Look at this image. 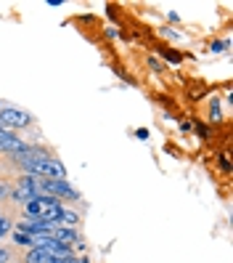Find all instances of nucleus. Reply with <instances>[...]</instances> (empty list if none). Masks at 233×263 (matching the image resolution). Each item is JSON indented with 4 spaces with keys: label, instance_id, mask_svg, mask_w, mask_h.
<instances>
[{
    "label": "nucleus",
    "instance_id": "f257e3e1",
    "mask_svg": "<svg viewBox=\"0 0 233 263\" xmlns=\"http://www.w3.org/2000/svg\"><path fill=\"white\" fill-rule=\"evenodd\" d=\"M0 125L3 128H27L32 125V115L11 104H0Z\"/></svg>",
    "mask_w": 233,
    "mask_h": 263
},
{
    "label": "nucleus",
    "instance_id": "f03ea898",
    "mask_svg": "<svg viewBox=\"0 0 233 263\" xmlns=\"http://www.w3.org/2000/svg\"><path fill=\"white\" fill-rule=\"evenodd\" d=\"M27 146H29V144L24 141V138L13 136V133H8V130L0 133V152H6V154H19V152H24Z\"/></svg>",
    "mask_w": 233,
    "mask_h": 263
},
{
    "label": "nucleus",
    "instance_id": "7ed1b4c3",
    "mask_svg": "<svg viewBox=\"0 0 233 263\" xmlns=\"http://www.w3.org/2000/svg\"><path fill=\"white\" fill-rule=\"evenodd\" d=\"M51 229H53V226L43 223L40 218H22V221L16 223V231H24V234H29V237H37V234H51Z\"/></svg>",
    "mask_w": 233,
    "mask_h": 263
},
{
    "label": "nucleus",
    "instance_id": "20e7f679",
    "mask_svg": "<svg viewBox=\"0 0 233 263\" xmlns=\"http://www.w3.org/2000/svg\"><path fill=\"white\" fill-rule=\"evenodd\" d=\"M51 237H53L56 242H61V245H69V247L82 239L80 231L72 229V226H53V229H51Z\"/></svg>",
    "mask_w": 233,
    "mask_h": 263
},
{
    "label": "nucleus",
    "instance_id": "39448f33",
    "mask_svg": "<svg viewBox=\"0 0 233 263\" xmlns=\"http://www.w3.org/2000/svg\"><path fill=\"white\" fill-rule=\"evenodd\" d=\"M53 255L48 250H40V247H32L27 255H24V263H51Z\"/></svg>",
    "mask_w": 233,
    "mask_h": 263
},
{
    "label": "nucleus",
    "instance_id": "423d86ee",
    "mask_svg": "<svg viewBox=\"0 0 233 263\" xmlns=\"http://www.w3.org/2000/svg\"><path fill=\"white\" fill-rule=\"evenodd\" d=\"M157 53L167 61V64H173V67H178L180 61H183V53H180V51H175V48H157Z\"/></svg>",
    "mask_w": 233,
    "mask_h": 263
},
{
    "label": "nucleus",
    "instance_id": "0eeeda50",
    "mask_svg": "<svg viewBox=\"0 0 233 263\" xmlns=\"http://www.w3.org/2000/svg\"><path fill=\"white\" fill-rule=\"evenodd\" d=\"M58 223L61 226H77V223H80V215H77L74 210H69V208H64V210H61V218H58Z\"/></svg>",
    "mask_w": 233,
    "mask_h": 263
},
{
    "label": "nucleus",
    "instance_id": "6e6552de",
    "mask_svg": "<svg viewBox=\"0 0 233 263\" xmlns=\"http://www.w3.org/2000/svg\"><path fill=\"white\" fill-rule=\"evenodd\" d=\"M223 120V112H220V99H212L209 101V122H220Z\"/></svg>",
    "mask_w": 233,
    "mask_h": 263
},
{
    "label": "nucleus",
    "instance_id": "1a4fd4ad",
    "mask_svg": "<svg viewBox=\"0 0 233 263\" xmlns=\"http://www.w3.org/2000/svg\"><path fill=\"white\" fill-rule=\"evenodd\" d=\"M13 242H16V245H27V247H32V237H29V234H24V231H13Z\"/></svg>",
    "mask_w": 233,
    "mask_h": 263
},
{
    "label": "nucleus",
    "instance_id": "9d476101",
    "mask_svg": "<svg viewBox=\"0 0 233 263\" xmlns=\"http://www.w3.org/2000/svg\"><path fill=\"white\" fill-rule=\"evenodd\" d=\"M217 165H220L223 173H230V154H228V152H223L220 157H217Z\"/></svg>",
    "mask_w": 233,
    "mask_h": 263
},
{
    "label": "nucleus",
    "instance_id": "9b49d317",
    "mask_svg": "<svg viewBox=\"0 0 233 263\" xmlns=\"http://www.w3.org/2000/svg\"><path fill=\"white\" fill-rule=\"evenodd\" d=\"M228 48H230V43H228V40H215V43L209 45V51H212V53H220V51H228Z\"/></svg>",
    "mask_w": 233,
    "mask_h": 263
},
{
    "label": "nucleus",
    "instance_id": "f8f14e48",
    "mask_svg": "<svg viewBox=\"0 0 233 263\" xmlns=\"http://www.w3.org/2000/svg\"><path fill=\"white\" fill-rule=\"evenodd\" d=\"M159 35L167 37V40H178V37H180V32H178V29H173V27H162V29H159Z\"/></svg>",
    "mask_w": 233,
    "mask_h": 263
},
{
    "label": "nucleus",
    "instance_id": "ddd939ff",
    "mask_svg": "<svg viewBox=\"0 0 233 263\" xmlns=\"http://www.w3.org/2000/svg\"><path fill=\"white\" fill-rule=\"evenodd\" d=\"M196 133H199V138H204V141H207V138H209V128L204 125V122H194V125H191Z\"/></svg>",
    "mask_w": 233,
    "mask_h": 263
},
{
    "label": "nucleus",
    "instance_id": "4468645a",
    "mask_svg": "<svg viewBox=\"0 0 233 263\" xmlns=\"http://www.w3.org/2000/svg\"><path fill=\"white\" fill-rule=\"evenodd\" d=\"M8 231H11V221L6 218V215H0V239H3Z\"/></svg>",
    "mask_w": 233,
    "mask_h": 263
},
{
    "label": "nucleus",
    "instance_id": "2eb2a0df",
    "mask_svg": "<svg viewBox=\"0 0 233 263\" xmlns=\"http://www.w3.org/2000/svg\"><path fill=\"white\" fill-rule=\"evenodd\" d=\"M149 67H151L154 72H159V74L164 72V64H159V61H157V59H154V56H149Z\"/></svg>",
    "mask_w": 233,
    "mask_h": 263
},
{
    "label": "nucleus",
    "instance_id": "dca6fc26",
    "mask_svg": "<svg viewBox=\"0 0 233 263\" xmlns=\"http://www.w3.org/2000/svg\"><path fill=\"white\" fill-rule=\"evenodd\" d=\"M8 194H11V186H8L6 181H0V199H6Z\"/></svg>",
    "mask_w": 233,
    "mask_h": 263
},
{
    "label": "nucleus",
    "instance_id": "f3484780",
    "mask_svg": "<svg viewBox=\"0 0 233 263\" xmlns=\"http://www.w3.org/2000/svg\"><path fill=\"white\" fill-rule=\"evenodd\" d=\"M11 260V250H6V247H0V263H8Z\"/></svg>",
    "mask_w": 233,
    "mask_h": 263
},
{
    "label": "nucleus",
    "instance_id": "a211bd4d",
    "mask_svg": "<svg viewBox=\"0 0 233 263\" xmlns=\"http://www.w3.org/2000/svg\"><path fill=\"white\" fill-rule=\"evenodd\" d=\"M135 138H141V141H146V138H149V130H146V128H138V130H135Z\"/></svg>",
    "mask_w": 233,
    "mask_h": 263
},
{
    "label": "nucleus",
    "instance_id": "6ab92c4d",
    "mask_svg": "<svg viewBox=\"0 0 233 263\" xmlns=\"http://www.w3.org/2000/svg\"><path fill=\"white\" fill-rule=\"evenodd\" d=\"M167 19H170V22H173V24H178V22H180V16H178V13H175V11H167Z\"/></svg>",
    "mask_w": 233,
    "mask_h": 263
},
{
    "label": "nucleus",
    "instance_id": "aec40b11",
    "mask_svg": "<svg viewBox=\"0 0 233 263\" xmlns=\"http://www.w3.org/2000/svg\"><path fill=\"white\" fill-rule=\"evenodd\" d=\"M106 35H109V37H119V29H117V27H109Z\"/></svg>",
    "mask_w": 233,
    "mask_h": 263
},
{
    "label": "nucleus",
    "instance_id": "412c9836",
    "mask_svg": "<svg viewBox=\"0 0 233 263\" xmlns=\"http://www.w3.org/2000/svg\"><path fill=\"white\" fill-rule=\"evenodd\" d=\"M0 133H3V128H0Z\"/></svg>",
    "mask_w": 233,
    "mask_h": 263
}]
</instances>
